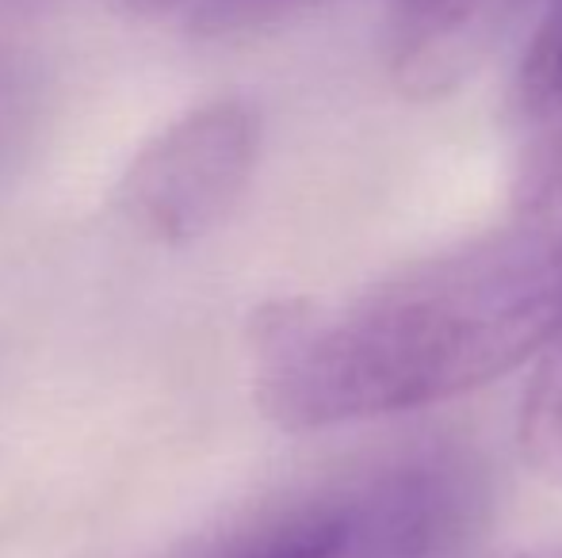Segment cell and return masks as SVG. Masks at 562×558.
<instances>
[{"label":"cell","mask_w":562,"mask_h":558,"mask_svg":"<svg viewBox=\"0 0 562 558\" xmlns=\"http://www.w3.org/2000/svg\"><path fill=\"white\" fill-rule=\"evenodd\" d=\"M562 333V200L345 298H280L252 318V390L288 432L451 402L536 364Z\"/></svg>","instance_id":"obj_1"},{"label":"cell","mask_w":562,"mask_h":558,"mask_svg":"<svg viewBox=\"0 0 562 558\" xmlns=\"http://www.w3.org/2000/svg\"><path fill=\"white\" fill-rule=\"evenodd\" d=\"M260 112L249 100H207L134 153L115 187V207L149 241H200L241 203L260 161Z\"/></svg>","instance_id":"obj_2"},{"label":"cell","mask_w":562,"mask_h":558,"mask_svg":"<svg viewBox=\"0 0 562 558\" xmlns=\"http://www.w3.org/2000/svg\"><path fill=\"white\" fill-rule=\"evenodd\" d=\"M525 0H394L386 20V77L414 104L456 96L494 58Z\"/></svg>","instance_id":"obj_3"},{"label":"cell","mask_w":562,"mask_h":558,"mask_svg":"<svg viewBox=\"0 0 562 558\" xmlns=\"http://www.w3.org/2000/svg\"><path fill=\"white\" fill-rule=\"evenodd\" d=\"M463 467L448 463H409L348 501L352 536L345 558H432L459 539L471 509V486Z\"/></svg>","instance_id":"obj_4"},{"label":"cell","mask_w":562,"mask_h":558,"mask_svg":"<svg viewBox=\"0 0 562 558\" xmlns=\"http://www.w3.org/2000/svg\"><path fill=\"white\" fill-rule=\"evenodd\" d=\"M517 169L513 210H543L562 200V0H551L513 84Z\"/></svg>","instance_id":"obj_5"},{"label":"cell","mask_w":562,"mask_h":558,"mask_svg":"<svg viewBox=\"0 0 562 558\" xmlns=\"http://www.w3.org/2000/svg\"><path fill=\"white\" fill-rule=\"evenodd\" d=\"M348 536H352L348 498L306 501L257 516L192 558H345Z\"/></svg>","instance_id":"obj_6"},{"label":"cell","mask_w":562,"mask_h":558,"mask_svg":"<svg viewBox=\"0 0 562 558\" xmlns=\"http://www.w3.org/2000/svg\"><path fill=\"white\" fill-rule=\"evenodd\" d=\"M517 447L536 478L562 486V333L532 364L517 413Z\"/></svg>","instance_id":"obj_7"},{"label":"cell","mask_w":562,"mask_h":558,"mask_svg":"<svg viewBox=\"0 0 562 558\" xmlns=\"http://www.w3.org/2000/svg\"><path fill=\"white\" fill-rule=\"evenodd\" d=\"M43 112V89L38 77L20 54L0 50V169L23 153L38 127Z\"/></svg>","instance_id":"obj_8"},{"label":"cell","mask_w":562,"mask_h":558,"mask_svg":"<svg viewBox=\"0 0 562 558\" xmlns=\"http://www.w3.org/2000/svg\"><path fill=\"white\" fill-rule=\"evenodd\" d=\"M299 4H314V0H203L200 20L211 31H234L260 20H272V15L291 12Z\"/></svg>","instance_id":"obj_9"},{"label":"cell","mask_w":562,"mask_h":558,"mask_svg":"<svg viewBox=\"0 0 562 558\" xmlns=\"http://www.w3.org/2000/svg\"><path fill=\"white\" fill-rule=\"evenodd\" d=\"M509 558H562V539L559 544H543V547H532V551H517Z\"/></svg>","instance_id":"obj_10"},{"label":"cell","mask_w":562,"mask_h":558,"mask_svg":"<svg viewBox=\"0 0 562 558\" xmlns=\"http://www.w3.org/2000/svg\"><path fill=\"white\" fill-rule=\"evenodd\" d=\"M138 4H161L165 8V4H177V0H138Z\"/></svg>","instance_id":"obj_11"}]
</instances>
